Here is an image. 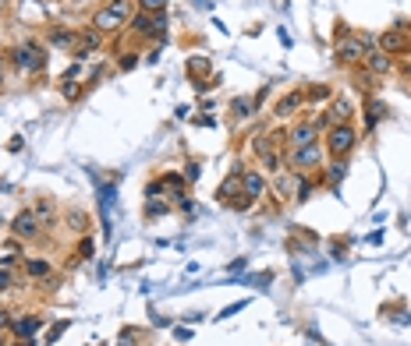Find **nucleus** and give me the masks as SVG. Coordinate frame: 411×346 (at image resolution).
<instances>
[{
  "label": "nucleus",
  "instance_id": "72a5a7b5",
  "mask_svg": "<svg viewBox=\"0 0 411 346\" xmlns=\"http://www.w3.org/2000/svg\"><path fill=\"white\" fill-rule=\"evenodd\" d=\"M11 8V0H0V11H8Z\"/></svg>",
  "mask_w": 411,
  "mask_h": 346
},
{
  "label": "nucleus",
  "instance_id": "dca6fc26",
  "mask_svg": "<svg viewBox=\"0 0 411 346\" xmlns=\"http://www.w3.org/2000/svg\"><path fill=\"white\" fill-rule=\"evenodd\" d=\"M305 106V92H287L277 106H273V117H280V121H287V117H294L298 110Z\"/></svg>",
  "mask_w": 411,
  "mask_h": 346
},
{
  "label": "nucleus",
  "instance_id": "ddd939ff",
  "mask_svg": "<svg viewBox=\"0 0 411 346\" xmlns=\"http://www.w3.org/2000/svg\"><path fill=\"white\" fill-rule=\"evenodd\" d=\"M29 209L40 216V223H43V226H54V223L61 219V209H57V202H54V198H47V194L32 198V205H29Z\"/></svg>",
  "mask_w": 411,
  "mask_h": 346
},
{
  "label": "nucleus",
  "instance_id": "4468645a",
  "mask_svg": "<svg viewBox=\"0 0 411 346\" xmlns=\"http://www.w3.org/2000/svg\"><path fill=\"white\" fill-rule=\"evenodd\" d=\"M64 226L71 230V233H89L93 230V216L85 212V209H78V205H71V209H64Z\"/></svg>",
  "mask_w": 411,
  "mask_h": 346
},
{
  "label": "nucleus",
  "instance_id": "9b49d317",
  "mask_svg": "<svg viewBox=\"0 0 411 346\" xmlns=\"http://www.w3.org/2000/svg\"><path fill=\"white\" fill-rule=\"evenodd\" d=\"M266 191H270V180H266L263 170H242V194L249 202H259Z\"/></svg>",
  "mask_w": 411,
  "mask_h": 346
},
{
  "label": "nucleus",
  "instance_id": "1a4fd4ad",
  "mask_svg": "<svg viewBox=\"0 0 411 346\" xmlns=\"http://www.w3.org/2000/svg\"><path fill=\"white\" fill-rule=\"evenodd\" d=\"M43 43L54 47V50L75 54V50H78V29H71V25H50V29L43 32Z\"/></svg>",
  "mask_w": 411,
  "mask_h": 346
},
{
  "label": "nucleus",
  "instance_id": "f8f14e48",
  "mask_svg": "<svg viewBox=\"0 0 411 346\" xmlns=\"http://www.w3.org/2000/svg\"><path fill=\"white\" fill-rule=\"evenodd\" d=\"M362 71H369L372 78H386V75L393 71V57L383 54V50L376 47V50H369V54L362 57Z\"/></svg>",
  "mask_w": 411,
  "mask_h": 346
},
{
  "label": "nucleus",
  "instance_id": "2f4dec72",
  "mask_svg": "<svg viewBox=\"0 0 411 346\" xmlns=\"http://www.w3.org/2000/svg\"><path fill=\"white\" fill-rule=\"evenodd\" d=\"M184 180H188V184H195V180H198V163H195V159L184 166Z\"/></svg>",
  "mask_w": 411,
  "mask_h": 346
},
{
  "label": "nucleus",
  "instance_id": "c756f323",
  "mask_svg": "<svg viewBox=\"0 0 411 346\" xmlns=\"http://www.w3.org/2000/svg\"><path fill=\"white\" fill-rule=\"evenodd\" d=\"M61 92H64L68 99H78V96H82V85H75V82H64V78H61Z\"/></svg>",
  "mask_w": 411,
  "mask_h": 346
},
{
  "label": "nucleus",
  "instance_id": "bb28decb",
  "mask_svg": "<svg viewBox=\"0 0 411 346\" xmlns=\"http://www.w3.org/2000/svg\"><path fill=\"white\" fill-rule=\"evenodd\" d=\"M135 339H142V328H135V325H124V328H121V339H117V342H121V346H138Z\"/></svg>",
  "mask_w": 411,
  "mask_h": 346
},
{
  "label": "nucleus",
  "instance_id": "39448f33",
  "mask_svg": "<svg viewBox=\"0 0 411 346\" xmlns=\"http://www.w3.org/2000/svg\"><path fill=\"white\" fill-rule=\"evenodd\" d=\"M326 149H323V142H312V145H302V149H287V156H284V163L291 166V170H298V173H319L323 166H326Z\"/></svg>",
  "mask_w": 411,
  "mask_h": 346
},
{
  "label": "nucleus",
  "instance_id": "6e6552de",
  "mask_svg": "<svg viewBox=\"0 0 411 346\" xmlns=\"http://www.w3.org/2000/svg\"><path fill=\"white\" fill-rule=\"evenodd\" d=\"M379 50L397 57V54H411V25H397L390 32H379Z\"/></svg>",
  "mask_w": 411,
  "mask_h": 346
},
{
  "label": "nucleus",
  "instance_id": "5701e85b",
  "mask_svg": "<svg viewBox=\"0 0 411 346\" xmlns=\"http://www.w3.org/2000/svg\"><path fill=\"white\" fill-rule=\"evenodd\" d=\"M188 75H191L195 85H202V75H210V61H206V57H191L188 61Z\"/></svg>",
  "mask_w": 411,
  "mask_h": 346
},
{
  "label": "nucleus",
  "instance_id": "c85d7f7f",
  "mask_svg": "<svg viewBox=\"0 0 411 346\" xmlns=\"http://www.w3.org/2000/svg\"><path fill=\"white\" fill-rule=\"evenodd\" d=\"M22 244H25V240H18V237H4V254H15V258H25V254H22Z\"/></svg>",
  "mask_w": 411,
  "mask_h": 346
},
{
  "label": "nucleus",
  "instance_id": "a878e982",
  "mask_svg": "<svg viewBox=\"0 0 411 346\" xmlns=\"http://www.w3.org/2000/svg\"><path fill=\"white\" fill-rule=\"evenodd\" d=\"M170 212V202H160V198H153L149 205H145V219H160V216H167Z\"/></svg>",
  "mask_w": 411,
  "mask_h": 346
},
{
  "label": "nucleus",
  "instance_id": "2eb2a0df",
  "mask_svg": "<svg viewBox=\"0 0 411 346\" xmlns=\"http://www.w3.org/2000/svg\"><path fill=\"white\" fill-rule=\"evenodd\" d=\"M319 173H326V177H323V184L337 191V187L344 184V177H347V159H326V166H323Z\"/></svg>",
  "mask_w": 411,
  "mask_h": 346
},
{
  "label": "nucleus",
  "instance_id": "20e7f679",
  "mask_svg": "<svg viewBox=\"0 0 411 346\" xmlns=\"http://www.w3.org/2000/svg\"><path fill=\"white\" fill-rule=\"evenodd\" d=\"M369 54V47H365V39H362V32H337V43H333V61L340 64V68H362V57Z\"/></svg>",
  "mask_w": 411,
  "mask_h": 346
},
{
  "label": "nucleus",
  "instance_id": "423d86ee",
  "mask_svg": "<svg viewBox=\"0 0 411 346\" xmlns=\"http://www.w3.org/2000/svg\"><path fill=\"white\" fill-rule=\"evenodd\" d=\"M11 237H18V240H40V233H43V223H40V216L32 212V209H22V212H15L11 216Z\"/></svg>",
  "mask_w": 411,
  "mask_h": 346
},
{
  "label": "nucleus",
  "instance_id": "f704fd0d",
  "mask_svg": "<svg viewBox=\"0 0 411 346\" xmlns=\"http://www.w3.org/2000/svg\"><path fill=\"white\" fill-rule=\"evenodd\" d=\"M0 346H4V335H0Z\"/></svg>",
  "mask_w": 411,
  "mask_h": 346
},
{
  "label": "nucleus",
  "instance_id": "f03ea898",
  "mask_svg": "<svg viewBox=\"0 0 411 346\" xmlns=\"http://www.w3.org/2000/svg\"><path fill=\"white\" fill-rule=\"evenodd\" d=\"M11 68L22 71V75H43L47 71V43L36 39V36H25L11 47Z\"/></svg>",
  "mask_w": 411,
  "mask_h": 346
},
{
  "label": "nucleus",
  "instance_id": "f3484780",
  "mask_svg": "<svg viewBox=\"0 0 411 346\" xmlns=\"http://www.w3.org/2000/svg\"><path fill=\"white\" fill-rule=\"evenodd\" d=\"M238 194H242V166H234V170H231V177L220 184L217 202H224V205H227V202H231V198H238Z\"/></svg>",
  "mask_w": 411,
  "mask_h": 346
},
{
  "label": "nucleus",
  "instance_id": "412c9836",
  "mask_svg": "<svg viewBox=\"0 0 411 346\" xmlns=\"http://www.w3.org/2000/svg\"><path fill=\"white\" fill-rule=\"evenodd\" d=\"M167 25H170L167 11H153V15H149V36H153V39H163V36H167Z\"/></svg>",
  "mask_w": 411,
  "mask_h": 346
},
{
  "label": "nucleus",
  "instance_id": "b1692460",
  "mask_svg": "<svg viewBox=\"0 0 411 346\" xmlns=\"http://www.w3.org/2000/svg\"><path fill=\"white\" fill-rule=\"evenodd\" d=\"M128 32H135V36H145V39H149V11H135V18L128 22Z\"/></svg>",
  "mask_w": 411,
  "mask_h": 346
},
{
  "label": "nucleus",
  "instance_id": "473e14b6",
  "mask_svg": "<svg viewBox=\"0 0 411 346\" xmlns=\"http://www.w3.org/2000/svg\"><path fill=\"white\" fill-rule=\"evenodd\" d=\"M4 78H8V71H4V57H0V89H4Z\"/></svg>",
  "mask_w": 411,
  "mask_h": 346
},
{
  "label": "nucleus",
  "instance_id": "c9c22d12",
  "mask_svg": "<svg viewBox=\"0 0 411 346\" xmlns=\"http://www.w3.org/2000/svg\"><path fill=\"white\" fill-rule=\"evenodd\" d=\"M11 346H22V342H11Z\"/></svg>",
  "mask_w": 411,
  "mask_h": 346
},
{
  "label": "nucleus",
  "instance_id": "0eeeda50",
  "mask_svg": "<svg viewBox=\"0 0 411 346\" xmlns=\"http://www.w3.org/2000/svg\"><path fill=\"white\" fill-rule=\"evenodd\" d=\"M8 328H11L15 339H36V332L43 328V314H36V311H11Z\"/></svg>",
  "mask_w": 411,
  "mask_h": 346
},
{
  "label": "nucleus",
  "instance_id": "7c9ffc66",
  "mask_svg": "<svg viewBox=\"0 0 411 346\" xmlns=\"http://www.w3.org/2000/svg\"><path fill=\"white\" fill-rule=\"evenodd\" d=\"M89 254H96V244H93V240L85 237V240L78 244V261H82V258H89Z\"/></svg>",
  "mask_w": 411,
  "mask_h": 346
},
{
  "label": "nucleus",
  "instance_id": "7ed1b4c3",
  "mask_svg": "<svg viewBox=\"0 0 411 346\" xmlns=\"http://www.w3.org/2000/svg\"><path fill=\"white\" fill-rule=\"evenodd\" d=\"M358 138H362V135H358L355 124H330L326 135H323V149H326L330 159H347V156L355 152Z\"/></svg>",
  "mask_w": 411,
  "mask_h": 346
},
{
  "label": "nucleus",
  "instance_id": "4be33fe9",
  "mask_svg": "<svg viewBox=\"0 0 411 346\" xmlns=\"http://www.w3.org/2000/svg\"><path fill=\"white\" fill-rule=\"evenodd\" d=\"M337 92H333V85H309L305 89V103H330Z\"/></svg>",
  "mask_w": 411,
  "mask_h": 346
},
{
  "label": "nucleus",
  "instance_id": "cd10ccee",
  "mask_svg": "<svg viewBox=\"0 0 411 346\" xmlns=\"http://www.w3.org/2000/svg\"><path fill=\"white\" fill-rule=\"evenodd\" d=\"M167 4H170V0H135V8L138 11H149V15L153 11H167Z\"/></svg>",
  "mask_w": 411,
  "mask_h": 346
},
{
  "label": "nucleus",
  "instance_id": "9d476101",
  "mask_svg": "<svg viewBox=\"0 0 411 346\" xmlns=\"http://www.w3.org/2000/svg\"><path fill=\"white\" fill-rule=\"evenodd\" d=\"M22 276H25L29 283H47V279L57 276V272H54V261H50L47 254H25V258H22Z\"/></svg>",
  "mask_w": 411,
  "mask_h": 346
},
{
  "label": "nucleus",
  "instance_id": "393cba45",
  "mask_svg": "<svg viewBox=\"0 0 411 346\" xmlns=\"http://www.w3.org/2000/svg\"><path fill=\"white\" fill-rule=\"evenodd\" d=\"M18 286V268H0V293H8Z\"/></svg>",
  "mask_w": 411,
  "mask_h": 346
},
{
  "label": "nucleus",
  "instance_id": "a211bd4d",
  "mask_svg": "<svg viewBox=\"0 0 411 346\" xmlns=\"http://www.w3.org/2000/svg\"><path fill=\"white\" fill-rule=\"evenodd\" d=\"M386 117V106L376 99V96H369L365 99V131H376V124Z\"/></svg>",
  "mask_w": 411,
  "mask_h": 346
},
{
  "label": "nucleus",
  "instance_id": "aec40b11",
  "mask_svg": "<svg viewBox=\"0 0 411 346\" xmlns=\"http://www.w3.org/2000/svg\"><path fill=\"white\" fill-rule=\"evenodd\" d=\"M252 113H256V99H245V96L231 99V117L234 121H249Z\"/></svg>",
  "mask_w": 411,
  "mask_h": 346
},
{
  "label": "nucleus",
  "instance_id": "f257e3e1",
  "mask_svg": "<svg viewBox=\"0 0 411 346\" xmlns=\"http://www.w3.org/2000/svg\"><path fill=\"white\" fill-rule=\"evenodd\" d=\"M135 0H107L103 8H96L93 11V29L100 32V36H107V32H124L128 29V22L135 18Z\"/></svg>",
  "mask_w": 411,
  "mask_h": 346
},
{
  "label": "nucleus",
  "instance_id": "6ab92c4d",
  "mask_svg": "<svg viewBox=\"0 0 411 346\" xmlns=\"http://www.w3.org/2000/svg\"><path fill=\"white\" fill-rule=\"evenodd\" d=\"M330 103H333V110H330V113H333V124H351V121H355V106H351L347 99L333 96Z\"/></svg>",
  "mask_w": 411,
  "mask_h": 346
}]
</instances>
